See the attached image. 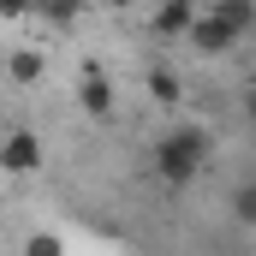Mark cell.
Here are the masks:
<instances>
[{
	"instance_id": "5",
	"label": "cell",
	"mask_w": 256,
	"mask_h": 256,
	"mask_svg": "<svg viewBox=\"0 0 256 256\" xmlns=\"http://www.w3.org/2000/svg\"><path fill=\"white\" fill-rule=\"evenodd\" d=\"M84 114H96V120H108V114H114V90H108V78H102V72H90V78H84Z\"/></svg>"
},
{
	"instance_id": "3",
	"label": "cell",
	"mask_w": 256,
	"mask_h": 256,
	"mask_svg": "<svg viewBox=\"0 0 256 256\" xmlns=\"http://www.w3.org/2000/svg\"><path fill=\"white\" fill-rule=\"evenodd\" d=\"M185 36H191V48H196V54H226L232 42H244V36H238V30H232V24H226L214 6H208V12H196L191 24H185Z\"/></svg>"
},
{
	"instance_id": "11",
	"label": "cell",
	"mask_w": 256,
	"mask_h": 256,
	"mask_svg": "<svg viewBox=\"0 0 256 256\" xmlns=\"http://www.w3.org/2000/svg\"><path fill=\"white\" fill-rule=\"evenodd\" d=\"M238 220H256V191L250 185H238Z\"/></svg>"
},
{
	"instance_id": "6",
	"label": "cell",
	"mask_w": 256,
	"mask_h": 256,
	"mask_svg": "<svg viewBox=\"0 0 256 256\" xmlns=\"http://www.w3.org/2000/svg\"><path fill=\"white\" fill-rule=\"evenodd\" d=\"M208 6H214L238 36H250V24H256V6H250V0H208Z\"/></svg>"
},
{
	"instance_id": "8",
	"label": "cell",
	"mask_w": 256,
	"mask_h": 256,
	"mask_svg": "<svg viewBox=\"0 0 256 256\" xmlns=\"http://www.w3.org/2000/svg\"><path fill=\"white\" fill-rule=\"evenodd\" d=\"M6 72H12L18 84H36V78H42V54H12V60H6Z\"/></svg>"
},
{
	"instance_id": "2",
	"label": "cell",
	"mask_w": 256,
	"mask_h": 256,
	"mask_svg": "<svg viewBox=\"0 0 256 256\" xmlns=\"http://www.w3.org/2000/svg\"><path fill=\"white\" fill-rule=\"evenodd\" d=\"M36 167H42V137L36 131H0V173L24 179Z\"/></svg>"
},
{
	"instance_id": "9",
	"label": "cell",
	"mask_w": 256,
	"mask_h": 256,
	"mask_svg": "<svg viewBox=\"0 0 256 256\" xmlns=\"http://www.w3.org/2000/svg\"><path fill=\"white\" fill-rule=\"evenodd\" d=\"M24 256H66V238H60V232H30Z\"/></svg>"
},
{
	"instance_id": "7",
	"label": "cell",
	"mask_w": 256,
	"mask_h": 256,
	"mask_svg": "<svg viewBox=\"0 0 256 256\" xmlns=\"http://www.w3.org/2000/svg\"><path fill=\"white\" fill-rule=\"evenodd\" d=\"M149 96H155V102H179V72L155 66V72H149Z\"/></svg>"
},
{
	"instance_id": "1",
	"label": "cell",
	"mask_w": 256,
	"mask_h": 256,
	"mask_svg": "<svg viewBox=\"0 0 256 256\" xmlns=\"http://www.w3.org/2000/svg\"><path fill=\"white\" fill-rule=\"evenodd\" d=\"M202 167H208V131L202 126H179V131H167V137L155 143V179H161V185L185 191Z\"/></svg>"
},
{
	"instance_id": "13",
	"label": "cell",
	"mask_w": 256,
	"mask_h": 256,
	"mask_svg": "<svg viewBox=\"0 0 256 256\" xmlns=\"http://www.w3.org/2000/svg\"><path fill=\"white\" fill-rule=\"evenodd\" d=\"M102 6H137V0H102Z\"/></svg>"
},
{
	"instance_id": "10",
	"label": "cell",
	"mask_w": 256,
	"mask_h": 256,
	"mask_svg": "<svg viewBox=\"0 0 256 256\" xmlns=\"http://www.w3.org/2000/svg\"><path fill=\"white\" fill-rule=\"evenodd\" d=\"M48 18H54V24H72V18H78V0H48Z\"/></svg>"
},
{
	"instance_id": "12",
	"label": "cell",
	"mask_w": 256,
	"mask_h": 256,
	"mask_svg": "<svg viewBox=\"0 0 256 256\" xmlns=\"http://www.w3.org/2000/svg\"><path fill=\"white\" fill-rule=\"evenodd\" d=\"M18 12H30V0H0V18H18Z\"/></svg>"
},
{
	"instance_id": "4",
	"label": "cell",
	"mask_w": 256,
	"mask_h": 256,
	"mask_svg": "<svg viewBox=\"0 0 256 256\" xmlns=\"http://www.w3.org/2000/svg\"><path fill=\"white\" fill-rule=\"evenodd\" d=\"M191 18H196V0H167V6L155 12V30H161V36H185Z\"/></svg>"
}]
</instances>
